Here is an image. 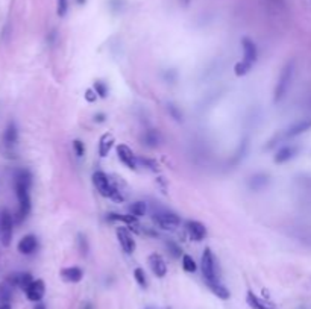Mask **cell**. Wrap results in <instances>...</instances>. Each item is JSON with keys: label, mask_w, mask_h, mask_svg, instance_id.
Instances as JSON below:
<instances>
[{"label": "cell", "mask_w": 311, "mask_h": 309, "mask_svg": "<svg viewBox=\"0 0 311 309\" xmlns=\"http://www.w3.org/2000/svg\"><path fill=\"white\" fill-rule=\"evenodd\" d=\"M138 162L143 164L145 167H147L149 170H152V172H157V170H158V164L155 162V161H152V159H147V158H138Z\"/></svg>", "instance_id": "35"}, {"label": "cell", "mask_w": 311, "mask_h": 309, "mask_svg": "<svg viewBox=\"0 0 311 309\" xmlns=\"http://www.w3.org/2000/svg\"><path fill=\"white\" fill-rule=\"evenodd\" d=\"M78 3H81V5H83V3H85V0H78Z\"/></svg>", "instance_id": "40"}, {"label": "cell", "mask_w": 311, "mask_h": 309, "mask_svg": "<svg viewBox=\"0 0 311 309\" xmlns=\"http://www.w3.org/2000/svg\"><path fill=\"white\" fill-rule=\"evenodd\" d=\"M94 93H96V91H93V90H88V91H87L85 97H87L88 102H94V100H96V94H94Z\"/></svg>", "instance_id": "36"}, {"label": "cell", "mask_w": 311, "mask_h": 309, "mask_svg": "<svg viewBox=\"0 0 311 309\" xmlns=\"http://www.w3.org/2000/svg\"><path fill=\"white\" fill-rule=\"evenodd\" d=\"M269 184V176L266 174H255L249 179V188L253 191H261Z\"/></svg>", "instance_id": "24"}, {"label": "cell", "mask_w": 311, "mask_h": 309, "mask_svg": "<svg viewBox=\"0 0 311 309\" xmlns=\"http://www.w3.org/2000/svg\"><path fill=\"white\" fill-rule=\"evenodd\" d=\"M201 269H202V274L207 285L213 284V282H219L220 277L217 273V264H216V258L213 255L211 249H205L202 253V259H201Z\"/></svg>", "instance_id": "4"}, {"label": "cell", "mask_w": 311, "mask_h": 309, "mask_svg": "<svg viewBox=\"0 0 311 309\" xmlns=\"http://www.w3.org/2000/svg\"><path fill=\"white\" fill-rule=\"evenodd\" d=\"M186 229L188 232V236L191 238L193 241H202L204 238L207 236V228L201 221L196 220H188L186 223Z\"/></svg>", "instance_id": "10"}, {"label": "cell", "mask_w": 311, "mask_h": 309, "mask_svg": "<svg viewBox=\"0 0 311 309\" xmlns=\"http://www.w3.org/2000/svg\"><path fill=\"white\" fill-rule=\"evenodd\" d=\"M73 150L76 153V156H79V158H82L83 154H85V146H83V143L79 141V139H75L73 141Z\"/></svg>", "instance_id": "34"}, {"label": "cell", "mask_w": 311, "mask_h": 309, "mask_svg": "<svg viewBox=\"0 0 311 309\" xmlns=\"http://www.w3.org/2000/svg\"><path fill=\"white\" fill-rule=\"evenodd\" d=\"M116 233H117V240L120 243V247L123 249L124 253H128V255L134 253L137 246H135V240L132 238V235L129 233V231L126 228H117Z\"/></svg>", "instance_id": "8"}, {"label": "cell", "mask_w": 311, "mask_h": 309, "mask_svg": "<svg viewBox=\"0 0 311 309\" xmlns=\"http://www.w3.org/2000/svg\"><path fill=\"white\" fill-rule=\"evenodd\" d=\"M68 9V0H56V12L60 17H64Z\"/></svg>", "instance_id": "32"}, {"label": "cell", "mask_w": 311, "mask_h": 309, "mask_svg": "<svg viewBox=\"0 0 311 309\" xmlns=\"http://www.w3.org/2000/svg\"><path fill=\"white\" fill-rule=\"evenodd\" d=\"M94 91L99 97H102V99H105V97L108 96V87L106 83L102 82V80H96L94 82Z\"/></svg>", "instance_id": "29"}, {"label": "cell", "mask_w": 311, "mask_h": 309, "mask_svg": "<svg viewBox=\"0 0 311 309\" xmlns=\"http://www.w3.org/2000/svg\"><path fill=\"white\" fill-rule=\"evenodd\" d=\"M252 64H249V62H246V61H240V62H237L235 64V67H234V72H235V75L237 76H245V75H248L250 70H252Z\"/></svg>", "instance_id": "27"}, {"label": "cell", "mask_w": 311, "mask_h": 309, "mask_svg": "<svg viewBox=\"0 0 311 309\" xmlns=\"http://www.w3.org/2000/svg\"><path fill=\"white\" fill-rule=\"evenodd\" d=\"M149 265H150L152 273L157 277H164L167 274V264H166V259L161 255L152 253L149 256Z\"/></svg>", "instance_id": "13"}, {"label": "cell", "mask_w": 311, "mask_h": 309, "mask_svg": "<svg viewBox=\"0 0 311 309\" xmlns=\"http://www.w3.org/2000/svg\"><path fill=\"white\" fill-rule=\"evenodd\" d=\"M296 153H298V147H294V146H286V147H282L276 152L275 154V164H284L287 161H290L291 158L296 156Z\"/></svg>", "instance_id": "18"}, {"label": "cell", "mask_w": 311, "mask_h": 309, "mask_svg": "<svg viewBox=\"0 0 311 309\" xmlns=\"http://www.w3.org/2000/svg\"><path fill=\"white\" fill-rule=\"evenodd\" d=\"M167 111L170 112V116H172L176 121H181V120H182V112H181V109H178V106H175V105H172V103H168V105H167Z\"/></svg>", "instance_id": "33"}, {"label": "cell", "mask_w": 311, "mask_h": 309, "mask_svg": "<svg viewBox=\"0 0 311 309\" xmlns=\"http://www.w3.org/2000/svg\"><path fill=\"white\" fill-rule=\"evenodd\" d=\"M152 220L157 226H160L161 229H166V231H173L181 224V217L178 214L172 212V211L164 209V208L153 211Z\"/></svg>", "instance_id": "5"}, {"label": "cell", "mask_w": 311, "mask_h": 309, "mask_svg": "<svg viewBox=\"0 0 311 309\" xmlns=\"http://www.w3.org/2000/svg\"><path fill=\"white\" fill-rule=\"evenodd\" d=\"M26 292V297L29 299L31 302H41L46 294V285H44V280L41 279H34V282L27 287V290L24 291Z\"/></svg>", "instance_id": "7"}, {"label": "cell", "mask_w": 311, "mask_h": 309, "mask_svg": "<svg viewBox=\"0 0 311 309\" xmlns=\"http://www.w3.org/2000/svg\"><path fill=\"white\" fill-rule=\"evenodd\" d=\"M182 269L187 273H194L197 270V265L194 262V259L190 255H184L182 256Z\"/></svg>", "instance_id": "28"}, {"label": "cell", "mask_w": 311, "mask_h": 309, "mask_svg": "<svg viewBox=\"0 0 311 309\" xmlns=\"http://www.w3.org/2000/svg\"><path fill=\"white\" fill-rule=\"evenodd\" d=\"M61 277L68 284H78L83 277V271L79 267H65L61 270Z\"/></svg>", "instance_id": "17"}, {"label": "cell", "mask_w": 311, "mask_h": 309, "mask_svg": "<svg viewBox=\"0 0 311 309\" xmlns=\"http://www.w3.org/2000/svg\"><path fill=\"white\" fill-rule=\"evenodd\" d=\"M128 211H129V214L140 218V217H143L146 214V211H147V205L145 202H134L132 205L128 206Z\"/></svg>", "instance_id": "25"}, {"label": "cell", "mask_w": 311, "mask_h": 309, "mask_svg": "<svg viewBox=\"0 0 311 309\" xmlns=\"http://www.w3.org/2000/svg\"><path fill=\"white\" fill-rule=\"evenodd\" d=\"M242 46H243V61L249 62V64H255L257 58H258V50L255 43L250 39V38H243L242 39Z\"/></svg>", "instance_id": "14"}, {"label": "cell", "mask_w": 311, "mask_h": 309, "mask_svg": "<svg viewBox=\"0 0 311 309\" xmlns=\"http://www.w3.org/2000/svg\"><path fill=\"white\" fill-rule=\"evenodd\" d=\"M6 282L14 288V287H19L21 288L23 291L27 290V287H29L32 282H34V277L31 273H14V274H9L8 280Z\"/></svg>", "instance_id": "11"}, {"label": "cell", "mask_w": 311, "mask_h": 309, "mask_svg": "<svg viewBox=\"0 0 311 309\" xmlns=\"http://www.w3.org/2000/svg\"><path fill=\"white\" fill-rule=\"evenodd\" d=\"M246 303L252 309H278L273 303L258 297L257 294H253V291H248V294H246Z\"/></svg>", "instance_id": "15"}, {"label": "cell", "mask_w": 311, "mask_h": 309, "mask_svg": "<svg viewBox=\"0 0 311 309\" xmlns=\"http://www.w3.org/2000/svg\"><path fill=\"white\" fill-rule=\"evenodd\" d=\"M34 309H47V308H46V305H44V303L38 302V303L35 305V308H34Z\"/></svg>", "instance_id": "38"}, {"label": "cell", "mask_w": 311, "mask_h": 309, "mask_svg": "<svg viewBox=\"0 0 311 309\" xmlns=\"http://www.w3.org/2000/svg\"><path fill=\"white\" fill-rule=\"evenodd\" d=\"M112 146H114V136L111 134H104L101 139H99V154H101L102 158L108 156Z\"/></svg>", "instance_id": "19"}, {"label": "cell", "mask_w": 311, "mask_h": 309, "mask_svg": "<svg viewBox=\"0 0 311 309\" xmlns=\"http://www.w3.org/2000/svg\"><path fill=\"white\" fill-rule=\"evenodd\" d=\"M105 114H96L94 116V121H97V123H104L105 121Z\"/></svg>", "instance_id": "37"}, {"label": "cell", "mask_w": 311, "mask_h": 309, "mask_svg": "<svg viewBox=\"0 0 311 309\" xmlns=\"http://www.w3.org/2000/svg\"><path fill=\"white\" fill-rule=\"evenodd\" d=\"M17 139H19V129H17L16 123L11 121V123H8L6 129L3 132V143L6 146H14L17 143Z\"/></svg>", "instance_id": "20"}, {"label": "cell", "mask_w": 311, "mask_h": 309, "mask_svg": "<svg viewBox=\"0 0 311 309\" xmlns=\"http://www.w3.org/2000/svg\"><path fill=\"white\" fill-rule=\"evenodd\" d=\"M32 176L27 170H20L16 174V194L19 199V212H17V221L21 223L26 220V217L31 212V190Z\"/></svg>", "instance_id": "1"}, {"label": "cell", "mask_w": 311, "mask_h": 309, "mask_svg": "<svg viewBox=\"0 0 311 309\" xmlns=\"http://www.w3.org/2000/svg\"><path fill=\"white\" fill-rule=\"evenodd\" d=\"M93 184L104 197H109L114 202H123L124 200L123 195L120 194V191L117 190V187L112 185L111 179L104 172H94L93 173Z\"/></svg>", "instance_id": "3"}, {"label": "cell", "mask_w": 311, "mask_h": 309, "mask_svg": "<svg viewBox=\"0 0 311 309\" xmlns=\"http://www.w3.org/2000/svg\"><path fill=\"white\" fill-rule=\"evenodd\" d=\"M78 243H79V251H81L83 256H85L88 253V241H87L85 235L79 233L78 235Z\"/></svg>", "instance_id": "31"}, {"label": "cell", "mask_w": 311, "mask_h": 309, "mask_svg": "<svg viewBox=\"0 0 311 309\" xmlns=\"http://www.w3.org/2000/svg\"><path fill=\"white\" fill-rule=\"evenodd\" d=\"M12 232H14L12 215L8 212V211H3V212L0 214V235H2V243L5 247H8L11 244Z\"/></svg>", "instance_id": "6"}, {"label": "cell", "mask_w": 311, "mask_h": 309, "mask_svg": "<svg viewBox=\"0 0 311 309\" xmlns=\"http://www.w3.org/2000/svg\"><path fill=\"white\" fill-rule=\"evenodd\" d=\"M117 156L119 159L128 167L131 170H135L137 165H138V158L134 154L132 149H129V146L126 144H119L117 146Z\"/></svg>", "instance_id": "9"}, {"label": "cell", "mask_w": 311, "mask_h": 309, "mask_svg": "<svg viewBox=\"0 0 311 309\" xmlns=\"http://www.w3.org/2000/svg\"><path fill=\"white\" fill-rule=\"evenodd\" d=\"M166 247L168 249V251H170L173 258H181V256H184L181 247H179L176 243H173V241H167V243H166Z\"/></svg>", "instance_id": "30"}, {"label": "cell", "mask_w": 311, "mask_h": 309, "mask_svg": "<svg viewBox=\"0 0 311 309\" xmlns=\"http://www.w3.org/2000/svg\"><path fill=\"white\" fill-rule=\"evenodd\" d=\"M0 309H11V305L9 303H3L2 306H0Z\"/></svg>", "instance_id": "39"}, {"label": "cell", "mask_w": 311, "mask_h": 309, "mask_svg": "<svg viewBox=\"0 0 311 309\" xmlns=\"http://www.w3.org/2000/svg\"><path fill=\"white\" fill-rule=\"evenodd\" d=\"M293 75H294V61H289L284 67H282L278 82H276V87L273 91V103H279L282 99L286 97L290 85H291V80H293Z\"/></svg>", "instance_id": "2"}, {"label": "cell", "mask_w": 311, "mask_h": 309, "mask_svg": "<svg viewBox=\"0 0 311 309\" xmlns=\"http://www.w3.org/2000/svg\"><path fill=\"white\" fill-rule=\"evenodd\" d=\"M311 129V117H307V118H302L299 121L293 123L290 128L286 131L284 136L286 138H294V136H299L302 135L304 132L310 131Z\"/></svg>", "instance_id": "12"}, {"label": "cell", "mask_w": 311, "mask_h": 309, "mask_svg": "<svg viewBox=\"0 0 311 309\" xmlns=\"http://www.w3.org/2000/svg\"><path fill=\"white\" fill-rule=\"evenodd\" d=\"M143 143L147 147H157L161 143V135L157 129H147L143 134Z\"/></svg>", "instance_id": "23"}, {"label": "cell", "mask_w": 311, "mask_h": 309, "mask_svg": "<svg viewBox=\"0 0 311 309\" xmlns=\"http://www.w3.org/2000/svg\"><path fill=\"white\" fill-rule=\"evenodd\" d=\"M208 288H209V291L213 292L216 297H219V299H222V300H228V299L231 297L229 290L222 284V280H219V282L208 284Z\"/></svg>", "instance_id": "21"}, {"label": "cell", "mask_w": 311, "mask_h": 309, "mask_svg": "<svg viewBox=\"0 0 311 309\" xmlns=\"http://www.w3.org/2000/svg\"><path fill=\"white\" fill-rule=\"evenodd\" d=\"M134 277H135V282L141 287V288H147V285H149V282H147V276H146V273H145V270L143 269H135L134 270Z\"/></svg>", "instance_id": "26"}, {"label": "cell", "mask_w": 311, "mask_h": 309, "mask_svg": "<svg viewBox=\"0 0 311 309\" xmlns=\"http://www.w3.org/2000/svg\"><path fill=\"white\" fill-rule=\"evenodd\" d=\"M109 221H120V223H126L129 226H138L137 217L131 215V214H119V212H109L106 217Z\"/></svg>", "instance_id": "22"}, {"label": "cell", "mask_w": 311, "mask_h": 309, "mask_svg": "<svg viewBox=\"0 0 311 309\" xmlns=\"http://www.w3.org/2000/svg\"><path fill=\"white\" fill-rule=\"evenodd\" d=\"M38 249V240L35 235H26L19 243V251L21 255H32Z\"/></svg>", "instance_id": "16"}]
</instances>
